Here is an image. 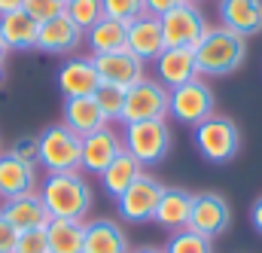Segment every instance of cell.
Here are the masks:
<instances>
[{"label":"cell","instance_id":"obj_1","mask_svg":"<svg viewBox=\"0 0 262 253\" xmlns=\"http://www.w3.org/2000/svg\"><path fill=\"white\" fill-rule=\"evenodd\" d=\"M192 52H195L198 76H229L247 58V37L223 25H207L204 37L198 40Z\"/></svg>","mask_w":262,"mask_h":253},{"label":"cell","instance_id":"obj_2","mask_svg":"<svg viewBox=\"0 0 262 253\" xmlns=\"http://www.w3.org/2000/svg\"><path fill=\"white\" fill-rule=\"evenodd\" d=\"M40 198H43L52 220L85 223V214L92 210V186L79 171L46 174V180L40 183Z\"/></svg>","mask_w":262,"mask_h":253},{"label":"cell","instance_id":"obj_3","mask_svg":"<svg viewBox=\"0 0 262 253\" xmlns=\"http://www.w3.org/2000/svg\"><path fill=\"white\" fill-rule=\"evenodd\" d=\"M192 137H195V150L201 153V159L213 165H229L241 153V131L229 116H220V113L198 122Z\"/></svg>","mask_w":262,"mask_h":253},{"label":"cell","instance_id":"obj_4","mask_svg":"<svg viewBox=\"0 0 262 253\" xmlns=\"http://www.w3.org/2000/svg\"><path fill=\"white\" fill-rule=\"evenodd\" d=\"M40 140V159L37 165H43L49 174H67V171H79V159H82V137L73 134L64 122L49 125L43 134H37Z\"/></svg>","mask_w":262,"mask_h":253},{"label":"cell","instance_id":"obj_5","mask_svg":"<svg viewBox=\"0 0 262 253\" xmlns=\"http://www.w3.org/2000/svg\"><path fill=\"white\" fill-rule=\"evenodd\" d=\"M122 146L140 165H159L171 153V128L168 119H149V122H131L122 131Z\"/></svg>","mask_w":262,"mask_h":253},{"label":"cell","instance_id":"obj_6","mask_svg":"<svg viewBox=\"0 0 262 253\" xmlns=\"http://www.w3.org/2000/svg\"><path fill=\"white\" fill-rule=\"evenodd\" d=\"M159 25H162L165 49H195L207 31V18L195 3H180L168 9L165 15H159Z\"/></svg>","mask_w":262,"mask_h":253},{"label":"cell","instance_id":"obj_7","mask_svg":"<svg viewBox=\"0 0 262 253\" xmlns=\"http://www.w3.org/2000/svg\"><path fill=\"white\" fill-rule=\"evenodd\" d=\"M213 107H216V98H213V89L198 76L186 86H177L171 89L168 95V113L183 122V125L195 128L198 122H204L207 116H213Z\"/></svg>","mask_w":262,"mask_h":253},{"label":"cell","instance_id":"obj_8","mask_svg":"<svg viewBox=\"0 0 262 253\" xmlns=\"http://www.w3.org/2000/svg\"><path fill=\"white\" fill-rule=\"evenodd\" d=\"M168 89L159 79H140L125 92V110L122 122H149V119H165L168 116Z\"/></svg>","mask_w":262,"mask_h":253},{"label":"cell","instance_id":"obj_9","mask_svg":"<svg viewBox=\"0 0 262 253\" xmlns=\"http://www.w3.org/2000/svg\"><path fill=\"white\" fill-rule=\"evenodd\" d=\"M232 226V207L220 192H195L192 195V210H189V229L204 235V238H216Z\"/></svg>","mask_w":262,"mask_h":253},{"label":"cell","instance_id":"obj_10","mask_svg":"<svg viewBox=\"0 0 262 253\" xmlns=\"http://www.w3.org/2000/svg\"><path fill=\"white\" fill-rule=\"evenodd\" d=\"M162 192H165V186H162L156 177L140 174L128 189L116 198L122 220H128V223H149V220L156 217V207H159Z\"/></svg>","mask_w":262,"mask_h":253},{"label":"cell","instance_id":"obj_11","mask_svg":"<svg viewBox=\"0 0 262 253\" xmlns=\"http://www.w3.org/2000/svg\"><path fill=\"white\" fill-rule=\"evenodd\" d=\"M95 70H98V79L104 86H116V89H125L137 86L140 79H146L143 67L146 64L140 58H134L128 49H119V52H107V55H92Z\"/></svg>","mask_w":262,"mask_h":253},{"label":"cell","instance_id":"obj_12","mask_svg":"<svg viewBox=\"0 0 262 253\" xmlns=\"http://www.w3.org/2000/svg\"><path fill=\"white\" fill-rule=\"evenodd\" d=\"M122 134H116L110 125H104L101 131L82 137V159H79V171H89V174H104V168L122 153Z\"/></svg>","mask_w":262,"mask_h":253},{"label":"cell","instance_id":"obj_13","mask_svg":"<svg viewBox=\"0 0 262 253\" xmlns=\"http://www.w3.org/2000/svg\"><path fill=\"white\" fill-rule=\"evenodd\" d=\"M125 49H128L134 58H140L143 64L156 61V58L165 52V40H162L159 15H140V18L128 22V31H125Z\"/></svg>","mask_w":262,"mask_h":253},{"label":"cell","instance_id":"obj_14","mask_svg":"<svg viewBox=\"0 0 262 253\" xmlns=\"http://www.w3.org/2000/svg\"><path fill=\"white\" fill-rule=\"evenodd\" d=\"M82 40H85V34L67 15H58V18H49V22L40 25L34 49H40L46 55H70L73 49H79Z\"/></svg>","mask_w":262,"mask_h":253},{"label":"cell","instance_id":"obj_15","mask_svg":"<svg viewBox=\"0 0 262 253\" xmlns=\"http://www.w3.org/2000/svg\"><path fill=\"white\" fill-rule=\"evenodd\" d=\"M216 12H220V25L241 37L262 34V0H220Z\"/></svg>","mask_w":262,"mask_h":253},{"label":"cell","instance_id":"obj_16","mask_svg":"<svg viewBox=\"0 0 262 253\" xmlns=\"http://www.w3.org/2000/svg\"><path fill=\"white\" fill-rule=\"evenodd\" d=\"M0 214L9 220V226L15 232H28V229H46V223L52 220L40 192H28V195H18V198H9L3 201Z\"/></svg>","mask_w":262,"mask_h":253},{"label":"cell","instance_id":"obj_17","mask_svg":"<svg viewBox=\"0 0 262 253\" xmlns=\"http://www.w3.org/2000/svg\"><path fill=\"white\" fill-rule=\"evenodd\" d=\"M58 89L64 98H85V95H95L101 79H98V70L92 58H67L58 67V76H55Z\"/></svg>","mask_w":262,"mask_h":253},{"label":"cell","instance_id":"obj_18","mask_svg":"<svg viewBox=\"0 0 262 253\" xmlns=\"http://www.w3.org/2000/svg\"><path fill=\"white\" fill-rule=\"evenodd\" d=\"M152 64H156L159 82L168 92L177 89V86H186V82L198 79V64H195V52L192 49H165Z\"/></svg>","mask_w":262,"mask_h":253},{"label":"cell","instance_id":"obj_19","mask_svg":"<svg viewBox=\"0 0 262 253\" xmlns=\"http://www.w3.org/2000/svg\"><path fill=\"white\" fill-rule=\"evenodd\" d=\"M37 192V165L15 159L12 153H0V198H18Z\"/></svg>","mask_w":262,"mask_h":253},{"label":"cell","instance_id":"obj_20","mask_svg":"<svg viewBox=\"0 0 262 253\" xmlns=\"http://www.w3.org/2000/svg\"><path fill=\"white\" fill-rule=\"evenodd\" d=\"M82 253H128V235L116 220H89L82 235Z\"/></svg>","mask_w":262,"mask_h":253},{"label":"cell","instance_id":"obj_21","mask_svg":"<svg viewBox=\"0 0 262 253\" xmlns=\"http://www.w3.org/2000/svg\"><path fill=\"white\" fill-rule=\"evenodd\" d=\"M189 210H192V192L177 189V186H165L152 220H156L165 232L174 235V232H180V229H189Z\"/></svg>","mask_w":262,"mask_h":253},{"label":"cell","instance_id":"obj_22","mask_svg":"<svg viewBox=\"0 0 262 253\" xmlns=\"http://www.w3.org/2000/svg\"><path fill=\"white\" fill-rule=\"evenodd\" d=\"M61 113H64V125L70 128L73 134H79V137H89V134L101 131L104 125H110L107 116L101 113L95 95H85V98H64V110H61Z\"/></svg>","mask_w":262,"mask_h":253},{"label":"cell","instance_id":"obj_23","mask_svg":"<svg viewBox=\"0 0 262 253\" xmlns=\"http://www.w3.org/2000/svg\"><path fill=\"white\" fill-rule=\"evenodd\" d=\"M37 31H40V25L25 9L0 15V43L6 46V52H28V49H34L37 46Z\"/></svg>","mask_w":262,"mask_h":253},{"label":"cell","instance_id":"obj_24","mask_svg":"<svg viewBox=\"0 0 262 253\" xmlns=\"http://www.w3.org/2000/svg\"><path fill=\"white\" fill-rule=\"evenodd\" d=\"M143 174V165L131 156V153H119L107 168H104V174H101V186H104V192L107 195H113V198H119L122 192L128 189L131 183L137 180Z\"/></svg>","mask_w":262,"mask_h":253},{"label":"cell","instance_id":"obj_25","mask_svg":"<svg viewBox=\"0 0 262 253\" xmlns=\"http://www.w3.org/2000/svg\"><path fill=\"white\" fill-rule=\"evenodd\" d=\"M125 31H128L125 22H116V18H107V15H104L95 28L85 31V43H89L92 55L119 52V49H125Z\"/></svg>","mask_w":262,"mask_h":253},{"label":"cell","instance_id":"obj_26","mask_svg":"<svg viewBox=\"0 0 262 253\" xmlns=\"http://www.w3.org/2000/svg\"><path fill=\"white\" fill-rule=\"evenodd\" d=\"M85 223L79 220H49L46 223V241L49 253H82Z\"/></svg>","mask_w":262,"mask_h":253},{"label":"cell","instance_id":"obj_27","mask_svg":"<svg viewBox=\"0 0 262 253\" xmlns=\"http://www.w3.org/2000/svg\"><path fill=\"white\" fill-rule=\"evenodd\" d=\"M64 15L85 34L89 28H95L104 18V3L101 0H67Z\"/></svg>","mask_w":262,"mask_h":253},{"label":"cell","instance_id":"obj_28","mask_svg":"<svg viewBox=\"0 0 262 253\" xmlns=\"http://www.w3.org/2000/svg\"><path fill=\"white\" fill-rule=\"evenodd\" d=\"M165 253H213V241L192 232V229H180L168 238Z\"/></svg>","mask_w":262,"mask_h":253},{"label":"cell","instance_id":"obj_29","mask_svg":"<svg viewBox=\"0 0 262 253\" xmlns=\"http://www.w3.org/2000/svg\"><path fill=\"white\" fill-rule=\"evenodd\" d=\"M95 101L101 107V113L107 116V122H122V110H125V89H116V86H98L95 92Z\"/></svg>","mask_w":262,"mask_h":253},{"label":"cell","instance_id":"obj_30","mask_svg":"<svg viewBox=\"0 0 262 253\" xmlns=\"http://www.w3.org/2000/svg\"><path fill=\"white\" fill-rule=\"evenodd\" d=\"M104 3V15L107 18H116V22H134L140 15H149L146 12V0H101Z\"/></svg>","mask_w":262,"mask_h":253},{"label":"cell","instance_id":"obj_31","mask_svg":"<svg viewBox=\"0 0 262 253\" xmlns=\"http://www.w3.org/2000/svg\"><path fill=\"white\" fill-rule=\"evenodd\" d=\"M21 9H25L37 25H43V22H49V18L64 15V0H25Z\"/></svg>","mask_w":262,"mask_h":253},{"label":"cell","instance_id":"obj_32","mask_svg":"<svg viewBox=\"0 0 262 253\" xmlns=\"http://www.w3.org/2000/svg\"><path fill=\"white\" fill-rule=\"evenodd\" d=\"M15 253H49L46 229H28V232H18Z\"/></svg>","mask_w":262,"mask_h":253},{"label":"cell","instance_id":"obj_33","mask_svg":"<svg viewBox=\"0 0 262 253\" xmlns=\"http://www.w3.org/2000/svg\"><path fill=\"white\" fill-rule=\"evenodd\" d=\"M9 153H12L15 159L28 162V165H37V159H40V140H37L34 134H25V137H18V140L12 143Z\"/></svg>","mask_w":262,"mask_h":253},{"label":"cell","instance_id":"obj_34","mask_svg":"<svg viewBox=\"0 0 262 253\" xmlns=\"http://www.w3.org/2000/svg\"><path fill=\"white\" fill-rule=\"evenodd\" d=\"M15 241H18V232L9 226V220L0 214V253H15Z\"/></svg>","mask_w":262,"mask_h":253},{"label":"cell","instance_id":"obj_35","mask_svg":"<svg viewBox=\"0 0 262 253\" xmlns=\"http://www.w3.org/2000/svg\"><path fill=\"white\" fill-rule=\"evenodd\" d=\"M180 3H186V0H146V12L149 15H165L168 9H174Z\"/></svg>","mask_w":262,"mask_h":253},{"label":"cell","instance_id":"obj_36","mask_svg":"<svg viewBox=\"0 0 262 253\" xmlns=\"http://www.w3.org/2000/svg\"><path fill=\"white\" fill-rule=\"evenodd\" d=\"M250 223H253V229L262 235V195L253 201V207H250Z\"/></svg>","mask_w":262,"mask_h":253},{"label":"cell","instance_id":"obj_37","mask_svg":"<svg viewBox=\"0 0 262 253\" xmlns=\"http://www.w3.org/2000/svg\"><path fill=\"white\" fill-rule=\"evenodd\" d=\"M21 3H25V0H0V15H6V12H15V9H21Z\"/></svg>","mask_w":262,"mask_h":253},{"label":"cell","instance_id":"obj_38","mask_svg":"<svg viewBox=\"0 0 262 253\" xmlns=\"http://www.w3.org/2000/svg\"><path fill=\"white\" fill-rule=\"evenodd\" d=\"M128 253H165V250H159V247H137V250H128Z\"/></svg>","mask_w":262,"mask_h":253},{"label":"cell","instance_id":"obj_39","mask_svg":"<svg viewBox=\"0 0 262 253\" xmlns=\"http://www.w3.org/2000/svg\"><path fill=\"white\" fill-rule=\"evenodd\" d=\"M6 82V64H3V58H0V86Z\"/></svg>","mask_w":262,"mask_h":253},{"label":"cell","instance_id":"obj_40","mask_svg":"<svg viewBox=\"0 0 262 253\" xmlns=\"http://www.w3.org/2000/svg\"><path fill=\"white\" fill-rule=\"evenodd\" d=\"M0 58H6V46L3 43H0Z\"/></svg>","mask_w":262,"mask_h":253},{"label":"cell","instance_id":"obj_41","mask_svg":"<svg viewBox=\"0 0 262 253\" xmlns=\"http://www.w3.org/2000/svg\"><path fill=\"white\" fill-rule=\"evenodd\" d=\"M186 3H201V0H186Z\"/></svg>","mask_w":262,"mask_h":253},{"label":"cell","instance_id":"obj_42","mask_svg":"<svg viewBox=\"0 0 262 253\" xmlns=\"http://www.w3.org/2000/svg\"><path fill=\"white\" fill-rule=\"evenodd\" d=\"M64 6H67V0H64Z\"/></svg>","mask_w":262,"mask_h":253}]
</instances>
